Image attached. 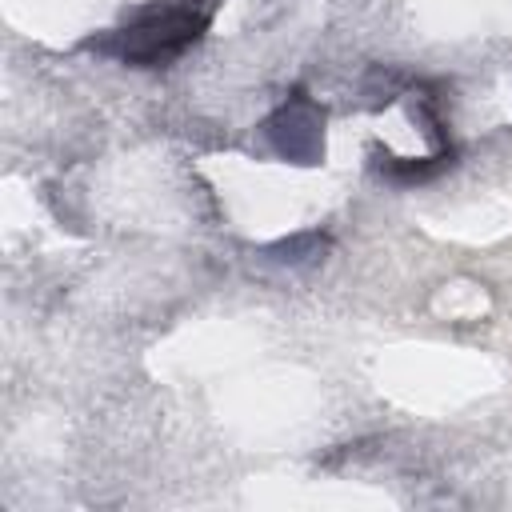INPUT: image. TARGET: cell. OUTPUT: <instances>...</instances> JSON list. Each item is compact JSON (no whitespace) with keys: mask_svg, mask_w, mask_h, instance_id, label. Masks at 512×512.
<instances>
[{"mask_svg":"<svg viewBox=\"0 0 512 512\" xmlns=\"http://www.w3.org/2000/svg\"><path fill=\"white\" fill-rule=\"evenodd\" d=\"M204 16L192 8H156L144 12L136 24H128L120 32V56L128 64L152 68V64H168L172 56H180L188 44L200 40L204 32Z\"/></svg>","mask_w":512,"mask_h":512,"instance_id":"obj_1","label":"cell"},{"mask_svg":"<svg viewBox=\"0 0 512 512\" xmlns=\"http://www.w3.org/2000/svg\"><path fill=\"white\" fill-rule=\"evenodd\" d=\"M264 136L276 144L280 156H292L300 164H312L316 152H320V112L296 92L268 124H264Z\"/></svg>","mask_w":512,"mask_h":512,"instance_id":"obj_2","label":"cell"}]
</instances>
